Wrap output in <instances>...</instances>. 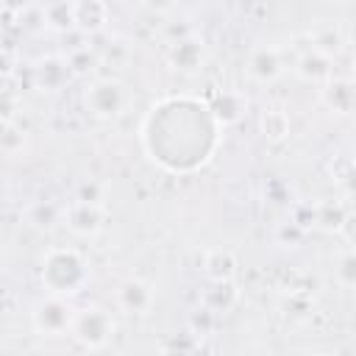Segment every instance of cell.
Returning a JSON list of instances; mask_svg holds the SVG:
<instances>
[{"mask_svg":"<svg viewBox=\"0 0 356 356\" xmlns=\"http://www.w3.org/2000/svg\"><path fill=\"white\" fill-rule=\"evenodd\" d=\"M42 286L53 298H72L89 281V264L75 248H50L39 264Z\"/></svg>","mask_w":356,"mask_h":356,"instance_id":"6da1fadb","label":"cell"},{"mask_svg":"<svg viewBox=\"0 0 356 356\" xmlns=\"http://www.w3.org/2000/svg\"><path fill=\"white\" fill-rule=\"evenodd\" d=\"M83 108L95 120H117L128 108V89L117 78H97L83 89Z\"/></svg>","mask_w":356,"mask_h":356,"instance_id":"7a4b0ae2","label":"cell"},{"mask_svg":"<svg viewBox=\"0 0 356 356\" xmlns=\"http://www.w3.org/2000/svg\"><path fill=\"white\" fill-rule=\"evenodd\" d=\"M70 334L78 345L89 348V350H100L108 345V339L114 337V317L108 309L103 306H86L72 312V323H70Z\"/></svg>","mask_w":356,"mask_h":356,"instance_id":"3957f363","label":"cell"},{"mask_svg":"<svg viewBox=\"0 0 356 356\" xmlns=\"http://www.w3.org/2000/svg\"><path fill=\"white\" fill-rule=\"evenodd\" d=\"M72 312H75V309H70V303H67L64 298H53V295H50V298H44V300L36 303L31 320H33V328H36L39 334H44V337H58V334L70 331Z\"/></svg>","mask_w":356,"mask_h":356,"instance_id":"277c9868","label":"cell"},{"mask_svg":"<svg viewBox=\"0 0 356 356\" xmlns=\"http://www.w3.org/2000/svg\"><path fill=\"white\" fill-rule=\"evenodd\" d=\"M167 61L170 67H175L178 72H197L206 61V44L203 39H197L195 33L184 36V39H175L167 50Z\"/></svg>","mask_w":356,"mask_h":356,"instance_id":"5b68a950","label":"cell"},{"mask_svg":"<svg viewBox=\"0 0 356 356\" xmlns=\"http://www.w3.org/2000/svg\"><path fill=\"white\" fill-rule=\"evenodd\" d=\"M281 72H284V58H281L278 47L261 44V47L250 50V56H248V75L256 83H273V81L281 78Z\"/></svg>","mask_w":356,"mask_h":356,"instance_id":"8992f818","label":"cell"},{"mask_svg":"<svg viewBox=\"0 0 356 356\" xmlns=\"http://www.w3.org/2000/svg\"><path fill=\"white\" fill-rule=\"evenodd\" d=\"M67 225L72 234L78 236H95L103 222H106V211L100 203H86V200H75L70 209H67Z\"/></svg>","mask_w":356,"mask_h":356,"instance_id":"52a82bcc","label":"cell"},{"mask_svg":"<svg viewBox=\"0 0 356 356\" xmlns=\"http://www.w3.org/2000/svg\"><path fill=\"white\" fill-rule=\"evenodd\" d=\"M117 303L131 314H145L153 306V289L142 278H125L117 289Z\"/></svg>","mask_w":356,"mask_h":356,"instance_id":"ba28073f","label":"cell"},{"mask_svg":"<svg viewBox=\"0 0 356 356\" xmlns=\"http://www.w3.org/2000/svg\"><path fill=\"white\" fill-rule=\"evenodd\" d=\"M323 103L334 111V114H350L353 111V103H356V92H353V83L348 78H328L325 81V89H323Z\"/></svg>","mask_w":356,"mask_h":356,"instance_id":"9c48e42d","label":"cell"},{"mask_svg":"<svg viewBox=\"0 0 356 356\" xmlns=\"http://www.w3.org/2000/svg\"><path fill=\"white\" fill-rule=\"evenodd\" d=\"M203 275L209 281H234L236 256L228 248H211L203 253Z\"/></svg>","mask_w":356,"mask_h":356,"instance_id":"30bf717a","label":"cell"},{"mask_svg":"<svg viewBox=\"0 0 356 356\" xmlns=\"http://www.w3.org/2000/svg\"><path fill=\"white\" fill-rule=\"evenodd\" d=\"M236 300H239V289L234 281H211V286L203 292V309L211 314L234 309Z\"/></svg>","mask_w":356,"mask_h":356,"instance_id":"8fae6325","label":"cell"},{"mask_svg":"<svg viewBox=\"0 0 356 356\" xmlns=\"http://www.w3.org/2000/svg\"><path fill=\"white\" fill-rule=\"evenodd\" d=\"M298 75L303 81H312V83H325L331 75H334V67H331V58L317 53V50H309L298 58Z\"/></svg>","mask_w":356,"mask_h":356,"instance_id":"7c38bea8","label":"cell"},{"mask_svg":"<svg viewBox=\"0 0 356 356\" xmlns=\"http://www.w3.org/2000/svg\"><path fill=\"white\" fill-rule=\"evenodd\" d=\"M108 22V6L100 3V0H83V3H75V25L86 33H95L100 31L103 25Z\"/></svg>","mask_w":356,"mask_h":356,"instance_id":"4fadbf2b","label":"cell"},{"mask_svg":"<svg viewBox=\"0 0 356 356\" xmlns=\"http://www.w3.org/2000/svg\"><path fill=\"white\" fill-rule=\"evenodd\" d=\"M289 128H292V122H289V114L284 108H264L259 117V131L273 145L284 142L289 136Z\"/></svg>","mask_w":356,"mask_h":356,"instance_id":"5bb4252c","label":"cell"},{"mask_svg":"<svg viewBox=\"0 0 356 356\" xmlns=\"http://www.w3.org/2000/svg\"><path fill=\"white\" fill-rule=\"evenodd\" d=\"M209 108H211V117L217 120V125H220V122H222V125H231V122H236V120L242 117L245 100H242V95H236V92H222V95H217L214 106H209Z\"/></svg>","mask_w":356,"mask_h":356,"instance_id":"9a60e30c","label":"cell"},{"mask_svg":"<svg viewBox=\"0 0 356 356\" xmlns=\"http://www.w3.org/2000/svg\"><path fill=\"white\" fill-rule=\"evenodd\" d=\"M42 19L53 31H70V28H75V3H50V6H42Z\"/></svg>","mask_w":356,"mask_h":356,"instance_id":"2e32d148","label":"cell"},{"mask_svg":"<svg viewBox=\"0 0 356 356\" xmlns=\"http://www.w3.org/2000/svg\"><path fill=\"white\" fill-rule=\"evenodd\" d=\"M67 75H70V64H64L58 58H47L36 70V81L42 89H58L67 81Z\"/></svg>","mask_w":356,"mask_h":356,"instance_id":"e0dca14e","label":"cell"},{"mask_svg":"<svg viewBox=\"0 0 356 356\" xmlns=\"http://www.w3.org/2000/svg\"><path fill=\"white\" fill-rule=\"evenodd\" d=\"M348 214H350V211H345V206L328 200V203H320L312 217H314V222H317L323 231H334V234H337V231L342 228V222H345Z\"/></svg>","mask_w":356,"mask_h":356,"instance_id":"ac0fdd59","label":"cell"},{"mask_svg":"<svg viewBox=\"0 0 356 356\" xmlns=\"http://www.w3.org/2000/svg\"><path fill=\"white\" fill-rule=\"evenodd\" d=\"M25 147V134L22 128H17L14 122H0V150L14 156Z\"/></svg>","mask_w":356,"mask_h":356,"instance_id":"d6986e66","label":"cell"},{"mask_svg":"<svg viewBox=\"0 0 356 356\" xmlns=\"http://www.w3.org/2000/svg\"><path fill=\"white\" fill-rule=\"evenodd\" d=\"M339 47H342L339 33H337L334 28H325L323 33H317V36H314V47H312V50H317V53H323V56L334 58V53H339Z\"/></svg>","mask_w":356,"mask_h":356,"instance_id":"ffe728a7","label":"cell"},{"mask_svg":"<svg viewBox=\"0 0 356 356\" xmlns=\"http://www.w3.org/2000/svg\"><path fill=\"white\" fill-rule=\"evenodd\" d=\"M31 222L33 225H39V228H50L56 220H58V209L53 206V203H36L33 209H31Z\"/></svg>","mask_w":356,"mask_h":356,"instance_id":"44dd1931","label":"cell"},{"mask_svg":"<svg viewBox=\"0 0 356 356\" xmlns=\"http://www.w3.org/2000/svg\"><path fill=\"white\" fill-rule=\"evenodd\" d=\"M339 281H342L345 286H353V284H356V259H353L350 250H348V253L342 256V261H339Z\"/></svg>","mask_w":356,"mask_h":356,"instance_id":"7402d4cb","label":"cell"},{"mask_svg":"<svg viewBox=\"0 0 356 356\" xmlns=\"http://www.w3.org/2000/svg\"><path fill=\"white\" fill-rule=\"evenodd\" d=\"M14 117V95H0V122H11Z\"/></svg>","mask_w":356,"mask_h":356,"instance_id":"603a6c76","label":"cell"},{"mask_svg":"<svg viewBox=\"0 0 356 356\" xmlns=\"http://www.w3.org/2000/svg\"><path fill=\"white\" fill-rule=\"evenodd\" d=\"M159 356H186V350H181L178 345H170V348H164Z\"/></svg>","mask_w":356,"mask_h":356,"instance_id":"cb8c5ba5","label":"cell"},{"mask_svg":"<svg viewBox=\"0 0 356 356\" xmlns=\"http://www.w3.org/2000/svg\"><path fill=\"white\" fill-rule=\"evenodd\" d=\"M309 356H337V353H331V350H314V353H309Z\"/></svg>","mask_w":356,"mask_h":356,"instance_id":"d4e9b609","label":"cell"}]
</instances>
